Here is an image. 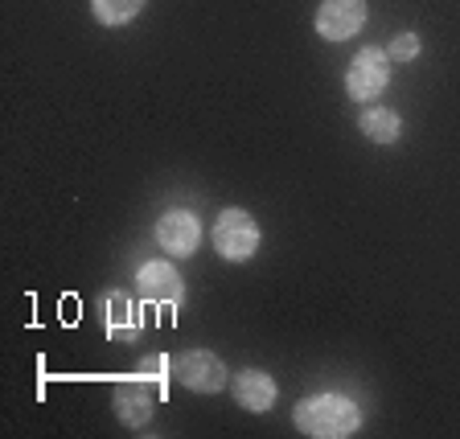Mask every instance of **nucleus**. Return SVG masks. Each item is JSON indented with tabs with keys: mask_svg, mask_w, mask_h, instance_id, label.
<instances>
[{
	"mask_svg": "<svg viewBox=\"0 0 460 439\" xmlns=\"http://www.w3.org/2000/svg\"><path fill=\"white\" fill-rule=\"evenodd\" d=\"M136 287H140L144 300H153V304H164V300H177L181 296V276L172 263H144L140 276H136Z\"/></svg>",
	"mask_w": 460,
	"mask_h": 439,
	"instance_id": "7",
	"label": "nucleus"
},
{
	"mask_svg": "<svg viewBox=\"0 0 460 439\" xmlns=\"http://www.w3.org/2000/svg\"><path fill=\"white\" fill-rule=\"evenodd\" d=\"M144 9V0H95V17L103 25H124Z\"/></svg>",
	"mask_w": 460,
	"mask_h": 439,
	"instance_id": "12",
	"label": "nucleus"
},
{
	"mask_svg": "<svg viewBox=\"0 0 460 439\" xmlns=\"http://www.w3.org/2000/svg\"><path fill=\"white\" fill-rule=\"evenodd\" d=\"M386 78H391V57H386L383 49L366 46V49H358L354 66H349V75H345V86H349V95L366 103V99H378V95H383Z\"/></svg>",
	"mask_w": 460,
	"mask_h": 439,
	"instance_id": "3",
	"label": "nucleus"
},
{
	"mask_svg": "<svg viewBox=\"0 0 460 439\" xmlns=\"http://www.w3.org/2000/svg\"><path fill=\"white\" fill-rule=\"evenodd\" d=\"M234 399H239L247 411H268L271 402H276V382H271L268 373L247 370V373H239V382H234Z\"/></svg>",
	"mask_w": 460,
	"mask_h": 439,
	"instance_id": "8",
	"label": "nucleus"
},
{
	"mask_svg": "<svg viewBox=\"0 0 460 439\" xmlns=\"http://www.w3.org/2000/svg\"><path fill=\"white\" fill-rule=\"evenodd\" d=\"M358 423H362V415L345 394H313L296 407V427L305 435H354Z\"/></svg>",
	"mask_w": 460,
	"mask_h": 439,
	"instance_id": "1",
	"label": "nucleus"
},
{
	"mask_svg": "<svg viewBox=\"0 0 460 439\" xmlns=\"http://www.w3.org/2000/svg\"><path fill=\"white\" fill-rule=\"evenodd\" d=\"M362 132L378 144H391V140H399L402 124H399V115L386 111V107H370V111L362 115Z\"/></svg>",
	"mask_w": 460,
	"mask_h": 439,
	"instance_id": "11",
	"label": "nucleus"
},
{
	"mask_svg": "<svg viewBox=\"0 0 460 439\" xmlns=\"http://www.w3.org/2000/svg\"><path fill=\"white\" fill-rule=\"evenodd\" d=\"M115 411H119V419H124V423L144 427V423L153 419V394H144V386L136 382V391H119V394H115Z\"/></svg>",
	"mask_w": 460,
	"mask_h": 439,
	"instance_id": "10",
	"label": "nucleus"
},
{
	"mask_svg": "<svg viewBox=\"0 0 460 439\" xmlns=\"http://www.w3.org/2000/svg\"><path fill=\"white\" fill-rule=\"evenodd\" d=\"M214 247H218L222 259H251L259 247V226L251 214L243 210H226L218 222H214Z\"/></svg>",
	"mask_w": 460,
	"mask_h": 439,
	"instance_id": "2",
	"label": "nucleus"
},
{
	"mask_svg": "<svg viewBox=\"0 0 460 439\" xmlns=\"http://www.w3.org/2000/svg\"><path fill=\"white\" fill-rule=\"evenodd\" d=\"M201 239V226L190 210H169L156 222V242H161L169 255H193Z\"/></svg>",
	"mask_w": 460,
	"mask_h": 439,
	"instance_id": "5",
	"label": "nucleus"
},
{
	"mask_svg": "<svg viewBox=\"0 0 460 439\" xmlns=\"http://www.w3.org/2000/svg\"><path fill=\"white\" fill-rule=\"evenodd\" d=\"M144 378H153V382H169V357H148Z\"/></svg>",
	"mask_w": 460,
	"mask_h": 439,
	"instance_id": "14",
	"label": "nucleus"
},
{
	"mask_svg": "<svg viewBox=\"0 0 460 439\" xmlns=\"http://www.w3.org/2000/svg\"><path fill=\"white\" fill-rule=\"evenodd\" d=\"M177 378H181L190 391H201V394H210V391H222V382H226V370H222V362L214 354H185L177 357Z\"/></svg>",
	"mask_w": 460,
	"mask_h": 439,
	"instance_id": "6",
	"label": "nucleus"
},
{
	"mask_svg": "<svg viewBox=\"0 0 460 439\" xmlns=\"http://www.w3.org/2000/svg\"><path fill=\"white\" fill-rule=\"evenodd\" d=\"M366 21V0H325L316 9V33L329 41L354 38Z\"/></svg>",
	"mask_w": 460,
	"mask_h": 439,
	"instance_id": "4",
	"label": "nucleus"
},
{
	"mask_svg": "<svg viewBox=\"0 0 460 439\" xmlns=\"http://www.w3.org/2000/svg\"><path fill=\"white\" fill-rule=\"evenodd\" d=\"M107 329H111V337L115 341H132L136 333H140V320H136V308H132V300L124 296V292H115L111 300H107Z\"/></svg>",
	"mask_w": 460,
	"mask_h": 439,
	"instance_id": "9",
	"label": "nucleus"
},
{
	"mask_svg": "<svg viewBox=\"0 0 460 439\" xmlns=\"http://www.w3.org/2000/svg\"><path fill=\"white\" fill-rule=\"evenodd\" d=\"M415 54H420V38H415V33H399V38H394V46H391V57L407 62V57H415Z\"/></svg>",
	"mask_w": 460,
	"mask_h": 439,
	"instance_id": "13",
	"label": "nucleus"
}]
</instances>
